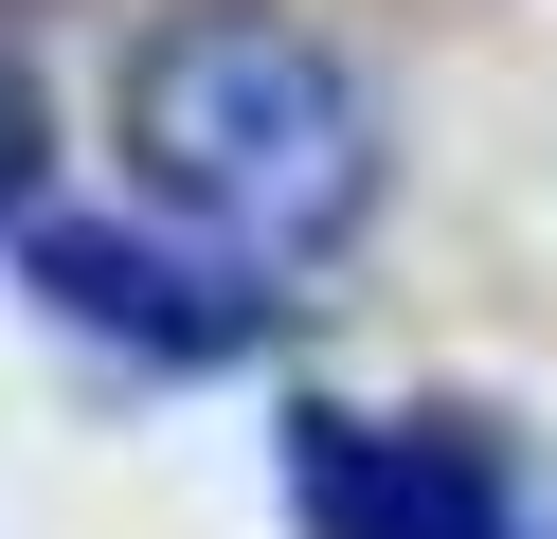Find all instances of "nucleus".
I'll list each match as a JSON object with an SVG mask.
<instances>
[{
    "instance_id": "obj_1",
    "label": "nucleus",
    "mask_w": 557,
    "mask_h": 539,
    "mask_svg": "<svg viewBox=\"0 0 557 539\" xmlns=\"http://www.w3.org/2000/svg\"><path fill=\"white\" fill-rule=\"evenodd\" d=\"M126 162L234 270H306L377 216V90L270 0H181L126 54Z\"/></svg>"
},
{
    "instance_id": "obj_2",
    "label": "nucleus",
    "mask_w": 557,
    "mask_h": 539,
    "mask_svg": "<svg viewBox=\"0 0 557 539\" xmlns=\"http://www.w3.org/2000/svg\"><path fill=\"white\" fill-rule=\"evenodd\" d=\"M288 522L306 539H557V467L485 414H288Z\"/></svg>"
},
{
    "instance_id": "obj_3",
    "label": "nucleus",
    "mask_w": 557,
    "mask_h": 539,
    "mask_svg": "<svg viewBox=\"0 0 557 539\" xmlns=\"http://www.w3.org/2000/svg\"><path fill=\"white\" fill-rule=\"evenodd\" d=\"M18 287H37L54 323H90V342L126 359H252L270 342V287L234 270L216 234H126V216H18Z\"/></svg>"
},
{
    "instance_id": "obj_4",
    "label": "nucleus",
    "mask_w": 557,
    "mask_h": 539,
    "mask_svg": "<svg viewBox=\"0 0 557 539\" xmlns=\"http://www.w3.org/2000/svg\"><path fill=\"white\" fill-rule=\"evenodd\" d=\"M37 198V72H18V36H0V216Z\"/></svg>"
}]
</instances>
